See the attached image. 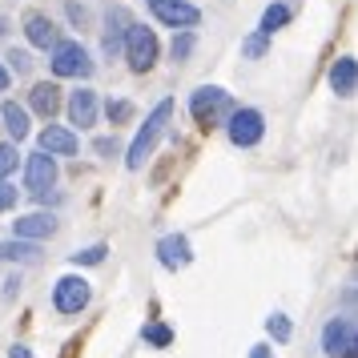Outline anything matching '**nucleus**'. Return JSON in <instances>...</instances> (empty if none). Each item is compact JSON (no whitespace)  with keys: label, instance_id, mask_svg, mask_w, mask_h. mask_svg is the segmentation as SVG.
Returning <instances> with one entry per match:
<instances>
[{"label":"nucleus","instance_id":"f257e3e1","mask_svg":"<svg viewBox=\"0 0 358 358\" xmlns=\"http://www.w3.org/2000/svg\"><path fill=\"white\" fill-rule=\"evenodd\" d=\"M169 121H173V101L162 97L157 105H153V113L145 117V125L137 129V137H133L129 153H125V165H129V169H141V165L153 157L157 141H162L165 133H169Z\"/></svg>","mask_w":358,"mask_h":358},{"label":"nucleus","instance_id":"f03ea898","mask_svg":"<svg viewBox=\"0 0 358 358\" xmlns=\"http://www.w3.org/2000/svg\"><path fill=\"white\" fill-rule=\"evenodd\" d=\"M121 52H125V61H129L133 73H149V69L157 65V57H162L157 33L145 29V24H129L125 29V41H121Z\"/></svg>","mask_w":358,"mask_h":358},{"label":"nucleus","instance_id":"7ed1b4c3","mask_svg":"<svg viewBox=\"0 0 358 358\" xmlns=\"http://www.w3.org/2000/svg\"><path fill=\"white\" fill-rule=\"evenodd\" d=\"M49 69H52V77H77V81L93 77V61H89V49L81 41H57Z\"/></svg>","mask_w":358,"mask_h":358},{"label":"nucleus","instance_id":"20e7f679","mask_svg":"<svg viewBox=\"0 0 358 358\" xmlns=\"http://www.w3.org/2000/svg\"><path fill=\"white\" fill-rule=\"evenodd\" d=\"M229 93L222 89V85H201V89H194V97H189V113H194L197 125H217L222 117H229Z\"/></svg>","mask_w":358,"mask_h":358},{"label":"nucleus","instance_id":"39448f33","mask_svg":"<svg viewBox=\"0 0 358 358\" xmlns=\"http://www.w3.org/2000/svg\"><path fill=\"white\" fill-rule=\"evenodd\" d=\"M226 137L238 149H254L266 137V117H262V109H229Z\"/></svg>","mask_w":358,"mask_h":358},{"label":"nucleus","instance_id":"423d86ee","mask_svg":"<svg viewBox=\"0 0 358 358\" xmlns=\"http://www.w3.org/2000/svg\"><path fill=\"white\" fill-rule=\"evenodd\" d=\"M89 298H93V286L81 274H65V278H57V286H52V310L57 314H81L89 306Z\"/></svg>","mask_w":358,"mask_h":358},{"label":"nucleus","instance_id":"0eeeda50","mask_svg":"<svg viewBox=\"0 0 358 358\" xmlns=\"http://www.w3.org/2000/svg\"><path fill=\"white\" fill-rule=\"evenodd\" d=\"M355 346H358V326L350 314H338L322 326V350L330 358H355Z\"/></svg>","mask_w":358,"mask_h":358},{"label":"nucleus","instance_id":"6e6552de","mask_svg":"<svg viewBox=\"0 0 358 358\" xmlns=\"http://www.w3.org/2000/svg\"><path fill=\"white\" fill-rule=\"evenodd\" d=\"M149 13L162 20L165 29H197L201 24V13L189 0H149Z\"/></svg>","mask_w":358,"mask_h":358},{"label":"nucleus","instance_id":"1a4fd4ad","mask_svg":"<svg viewBox=\"0 0 358 358\" xmlns=\"http://www.w3.org/2000/svg\"><path fill=\"white\" fill-rule=\"evenodd\" d=\"M52 181H57V157L45 153V149H36L29 157V165H24V189L41 197L45 189H52Z\"/></svg>","mask_w":358,"mask_h":358},{"label":"nucleus","instance_id":"9d476101","mask_svg":"<svg viewBox=\"0 0 358 358\" xmlns=\"http://www.w3.org/2000/svg\"><path fill=\"white\" fill-rule=\"evenodd\" d=\"M157 262H162L165 270H185L189 262H194V245L185 234H165L162 242H157Z\"/></svg>","mask_w":358,"mask_h":358},{"label":"nucleus","instance_id":"9b49d317","mask_svg":"<svg viewBox=\"0 0 358 358\" xmlns=\"http://www.w3.org/2000/svg\"><path fill=\"white\" fill-rule=\"evenodd\" d=\"M69 121L77 129H93L97 125V93L89 85H81L77 93H69Z\"/></svg>","mask_w":358,"mask_h":358},{"label":"nucleus","instance_id":"f8f14e48","mask_svg":"<svg viewBox=\"0 0 358 358\" xmlns=\"http://www.w3.org/2000/svg\"><path fill=\"white\" fill-rule=\"evenodd\" d=\"M57 234V217L52 213H24L13 222V238H24V242H41V238H52Z\"/></svg>","mask_w":358,"mask_h":358},{"label":"nucleus","instance_id":"ddd939ff","mask_svg":"<svg viewBox=\"0 0 358 358\" xmlns=\"http://www.w3.org/2000/svg\"><path fill=\"white\" fill-rule=\"evenodd\" d=\"M24 36H29V45H36V49H52V45L61 41V29H57V20L45 17V13H29V17H24Z\"/></svg>","mask_w":358,"mask_h":358},{"label":"nucleus","instance_id":"4468645a","mask_svg":"<svg viewBox=\"0 0 358 358\" xmlns=\"http://www.w3.org/2000/svg\"><path fill=\"white\" fill-rule=\"evenodd\" d=\"M330 89H334L338 97H355V89H358V65H355V57H338V61L330 65Z\"/></svg>","mask_w":358,"mask_h":358},{"label":"nucleus","instance_id":"2eb2a0df","mask_svg":"<svg viewBox=\"0 0 358 358\" xmlns=\"http://www.w3.org/2000/svg\"><path fill=\"white\" fill-rule=\"evenodd\" d=\"M29 105H33L45 121H52V117L61 113V89H57L52 81H36L33 93H29Z\"/></svg>","mask_w":358,"mask_h":358},{"label":"nucleus","instance_id":"dca6fc26","mask_svg":"<svg viewBox=\"0 0 358 358\" xmlns=\"http://www.w3.org/2000/svg\"><path fill=\"white\" fill-rule=\"evenodd\" d=\"M41 149L52 153V157H73L77 153V133L61 129V125H49V129L41 133Z\"/></svg>","mask_w":358,"mask_h":358},{"label":"nucleus","instance_id":"f3484780","mask_svg":"<svg viewBox=\"0 0 358 358\" xmlns=\"http://www.w3.org/2000/svg\"><path fill=\"white\" fill-rule=\"evenodd\" d=\"M125 29H129V17H125V8H109V13H105V52H109V57H113V52H121Z\"/></svg>","mask_w":358,"mask_h":358},{"label":"nucleus","instance_id":"a211bd4d","mask_svg":"<svg viewBox=\"0 0 358 358\" xmlns=\"http://www.w3.org/2000/svg\"><path fill=\"white\" fill-rule=\"evenodd\" d=\"M0 121H4V129L13 141H24L29 137V109H20L17 101H4L0 105Z\"/></svg>","mask_w":358,"mask_h":358},{"label":"nucleus","instance_id":"6ab92c4d","mask_svg":"<svg viewBox=\"0 0 358 358\" xmlns=\"http://www.w3.org/2000/svg\"><path fill=\"white\" fill-rule=\"evenodd\" d=\"M290 17H294V8L286 4V0H274L266 13H262V24H258V33H266V36H274L278 29H286L290 24Z\"/></svg>","mask_w":358,"mask_h":358},{"label":"nucleus","instance_id":"aec40b11","mask_svg":"<svg viewBox=\"0 0 358 358\" xmlns=\"http://www.w3.org/2000/svg\"><path fill=\"white\" fill-rule=\"evenodd\" d=\"M41 258V245L13 238V242H0V262H36Z\"/></svg>","mask_w":358,"mask_h":358},{"label":"nucleus","instance_id":"412c9836","mask_svg":"<svg viewBox=\"0 0 358 358\" xmlns=\"http://www.w3.org/2000/svg\"><path fill=\"white\" fill-rule=\"evenodd\" d=\"M141 338H145L149 346L165 350V346L173 342V330H169V326H162V322H145V326H141Z\"/></svg>","mask_w":358,"mask_h":358},{"label":"nucleus","instance_id":"4be33fe9","mask_svg":"<svg viewBox=\"0 0 358 358\" xmlns=\"http://www.w3.org/2000/svg\"><path fill=\"white\" fill-rule=\"evenodd\" d=\"M266 334H270L274 342H290L294 338L290 318H286V314H270V318H266Z\"/></svg>","mask_w":358,"mask_h":358},{"label":"nucleus","instance_id":"5701e85b","mask_svg":"<svg viewBox=\"0 0 358 358\" xmlns=\"http://www.w3.org/2000/svg\"><path fill=\"white\" fill-rule=\"evenodd\" d=\"M105 254H109V245L97 242V245H89V250H77V254H69V262H73V266H97V262H105Z\"/></svg>","mask_w":358,"mask_h":358},{"label":"nucleus","instance_id":"b1692460","mask_svg":"<svg viewBox=\"0 0 358 358\" xmlns=\"http://www.w3.org/2000/svg\"><path fill=\"white\" fill-rule=\"evenodd\" d=\"M194 29H181L178 36H173V45H169V52H173V61H189V52H194Z\"/></svg>","mask_w":358,"mask_h":358},{"label":"nucleus","instance_id":"393cba45","mask_svg":"<svg viewBox=\"0 0 358 358\" xmlns=\"http://www.w3.org/2000/svg\"><path fill=\"white\" fill-rule=\"evenodd\" d=\"M105 113H109V121H113V125H125V121H133V113H137V109H133V101H109V105H105Z\"/></svg>","mask_w":358,"mask_h":358},{"label":"nucleus","instance_id":"a878e982","mask_svg":"<svg viewBox=\"0 0 358 358\" xmlns=\"http://www.w3.org/2000/svg\"><path fill=\"white\" fill-rule=\"evenodd\" d=\"M17 157H20V153H17V141H4V145H0V181L17 169Z\"/></svg>","mask_w":358,"mask_h":358},{"label":"nucleus","instance_id":"bb28decb","mask_svg":"<svg viewBox=\"0 0 358 358\" xmlns=\"http://www.w3.org/2000/svg\"><path fill=\"white\" fill-rule=\"evenodd\" d=\"M266 45H270V36H266V33L245 36V41H242V57H254V61H258L262 52H266Z\"/></svg>","mask_w":358,"mask_h":358},{"label":"nucleus","instance_id":"cd10ccee","mask_svg":"<svg viewBox=\"0 0 358 358\" xmlns=\"http://www.w3.org/2000/svg\"><path fill=\"white\" fill-rule=\"evenodd\" d=\"M4 61H8V69H13V73H29V69H33V57H29L24 49H13Z\"/></svg>","mask_w":358,"mask_h":358},{"label":"nucleus","instance_id":"c85d7f7f","mask_svg":"<svg viewBox=\"0 0 358 358\" xmlns=\"http://www.w3.org/2000/svg\"><path fill=\"white\" fill-rule=\"evenodd\" d=\"M13 206H17V185L0 181V210H13Z\"/></svg>","mask_w":358,"mask_h":358},{"label":"nucleus","instance_id":"c756f323","mask_svg":"<svg viewBox=\"0 0 358 358\" xmlns=\"http://www.w3.org/2000/svg\"><path fill=\"white\" fill-rule=\"evenodd\" d=\"M97 153H101V157L117 153V137H97Z\"/></svg>","mask_w":358,"mask_h":358},{"label":"nucleus","instance_id":"7c9ffc66","mask_svg":"<svg viewBox=\"0 0 358 358\" xmlns=\"http://www.w3.org/2000/svg\"><path fill=\"white\" fill-rule=\"evenodd\" d=\"M250 358H274V350H270V346H254V350H250Z\"/></svg>","mask_w":358,"mask_h":358},{"label":"nucleus","instance_id":"2f4dec72","mask_svg":"<svg viewBox=\"0 0 358 358\" xmlns=\"http://www.w3.org/2000/svg\"><path fill=\"white\" fill-rule=\"evenodd\" d=\"M8 358H33V355H29V346H13V350H8Z\"/></svg>","mask_w":358,"mask_h":358},{"label":"nucleus","instance_id":"473e14b6","mask_svg":"<svg viewBox=\"0 0 358 358\" xmlns=\"http://www.w3.org/2000/svg\"><path fill=\"white\" fill-rule=\"evenodd\" d=\"M8 81H13V77H8V69L0 65V93H4V89H8Z\"/></svg>","mask_w":358,"mask_h":358},{"label":"nucleus","instance_id":"72a5a7b5","mask_svg":"<svg viewBox=\"0 0 358 358\" xmlns=\"http://www.w3.org/2000/svg\"><path fill=\"white\" fill-rule=\"evenodd\" d=\"M4 36H8V20L0 17V41H4Z\"/></svg>","mask_w":358,"mask_h":358}]
</instances>
